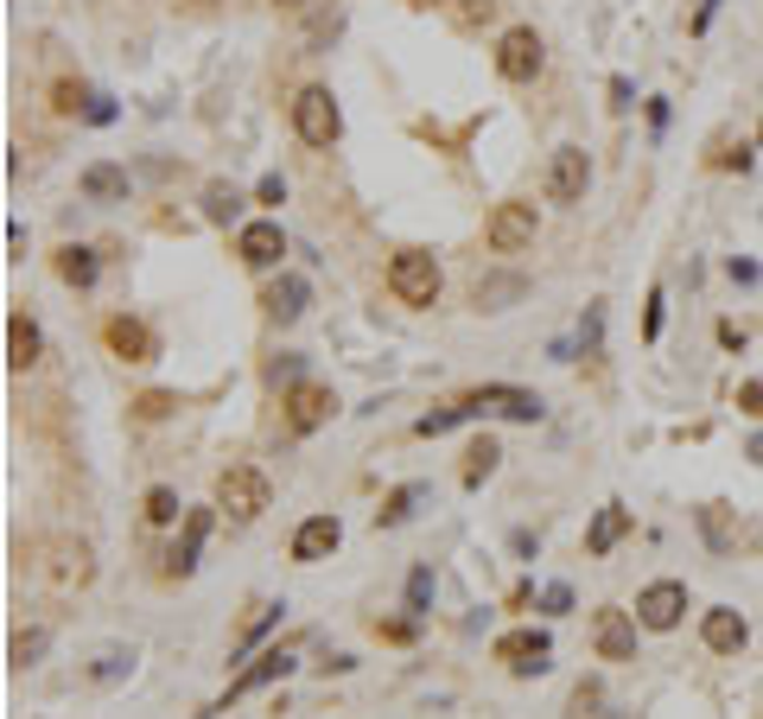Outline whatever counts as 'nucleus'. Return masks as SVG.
Here are the masks:
<instances>
[{"label": "nucleus", "mask_w": 763, "mask_h": 719, "mask_svg": "<svg viewBox=\"0 0 763 719\" xmlns=\"http://www.w3.org/2000/svg\"><path fill=\"white\" fill-rule=\"evenodd\" d=\"M414 631H420V617H395V624H382V637L388 643H414Z\"/></svg>", "instance_id": "obj_41"}, {"label": "nucleus", "mask_w": 763, "mask_h": 719, "mask_svg": "<svg viewBox=\"0 0 763 719\" xmlns=\"http://www.w3.org/2000/svg\"><path fill=\"white\" fill-rule=\"evenodd\" d=\"M700 535H707L712 554H732V522H725V503H707V510H700Z\"/></svg>", "instance_id": "obj_29"}, {"label": "nucleus", "mask_w": 763, "mask_h": 719, "mask_svg": "<svg viewBox=\"0 0 763 719\" xmlns=\"http://www.w3.org/2000/svg\"><path fill=\"white\" fill-rule=\"evenodd\" d=\"M547 656H554V637H547V631H509V637H497V663H503L509 675H541Z\"/></svg>", "instance_id": "obj_12"}, {"label": "nucleus", "mask_w": 763, "mask_h": 719, "mask_svg": "<svg viewBox=\"0 0 763 719\" xmlns=\"http://www.w3.org/2000/svg\"><path fill=\"white\" fill-rule=\"evenodd\" d=\"M203 217H210V223H236V217H242V191L229 179H210L203 185Z\"/></svg>", "instance_id": "obj_25"}, {"label": "nucleus", "mask_w": 763, "mask_h": 719, "mask_svg": "<svg viewBox=\"0 0 763 719\" xmlns=\"http://www.w3.org/2000/svg\"><path fill=\"white\" fill-rule=\"evenodd\" d=\"M681 612H687V586L681 580H656V586L636 592V624H642V631H675Z\"/></svg>", "instance_id": "obj_9"}, {"label": "nucleus", "mask_w": 763, "mask_h": 719, "mask_svg": "<svg viewBox=\"0 0 763 719\" xmlns=\"http://www.w3.org/2000/svg\"><path fill=\"white\" fill-rule=\"evenodd\" d=\"M585 185H592V159H585V147H560V154L547 159V205H579Z\"/></svg>", "instance_id": "obj_10"}, {"label": "nucleus", "mask_w": 763, "mask_h": 719, "mask_svg": "<svg viewBox=\"0 0 763 719\" xmlns=\"http://www.w3.org/2000/svg\"><path fill=\"white\" fill-rule=\"evenodd\" d=\"M744 459H757V465H763V434H751V446H744Z\"/></svg>", "instance_id": "obj_44"}, {"label": "nucleus", "mask_w": 763, "mask_h": 719, "mask_svg": "<svg viewBox=\"0 0 763 719\" xmlns=\"http://www.w3.org/2000/svg\"><path fill=\"white\" fill-rule=\"evenodd\" d=\"M280 612H286V605H254V617H249V631H242V637H236V656H249L254 643L268 637V631H274L280 624Z\"/></svg>", "instance_id": "obj_31"}, {"label": "nucleus", "mask_w": 763, "mask_h": 719, "mask_svg": "<svg viewBox=\"0 0 763 719\" xmlns=\"http://www.w3.org/2000/svg\"><path fill=\"white\" fill-rule=\"evenodd\" d=\"M624 535H630V510H624V503H605V510L592 515V529H585V554H592V561H605Z\"/></svg>", "instance_id": "obj_21"}, {"label": "nucleus", "mask_w": 763, "mask_h": 719, "mask_svg": "<svg viewBox=\"0 0 763 719\" xmlns=\"http://www.w3.org/2000/svg\"><path fill=\"white\" fill-rule=\"evenodd\" d=\"M642 337H649V344L661 337V286H649V306H642Z\"/></svg>", "instance_id": "obj_36"}, {"label": "nucleus", "mask_w": 763, "mask_h": 719, "mask_svg": "<svg viewBox=\"0 0 763 719\" xmlns=\"http://www.w3.org/2000/svg\"><path fill=\"white\" fill-rule=\"evenodd\" d=\"M305 300H312V286H305V274H280L268 293H261V312L274 319V325H293L305 312Z\"/></svg>", "instance_id": "obj_19"}, {"label": "nucleus", "mask_w": 763, "mask_h": 719, "mask_svg": "<svg viewBox=\"0 0 763 719\" xmlns=\"http://www.w3.org/2000/svg\"><path fill=\"white\" fill-rule=\"evenodd\" d=\"M337 541H344V522L337 515H305L300 529H293V561H331L337 554Z\"/></svg>", "instance_id": "obj_14"}, {"label": "nucleus", "mask_w": 763, "mask_h": 719, "mask_svg": "<svg viewBox=\"0 0 763 719\" xmlns=\"http://www.w3.org/2000/svg\"><path fill=\"white\" fill-rule=\"evenodd\" d=\"M592 649H598V663H636V617L617 612V605H598L592 612Z\"/></svg>", "instance_id": "obj_8"}, {"label": "nucleus", "mask_w": 763, "mask_h": 719, "mask_svg": "<svg viewBox=\"0 0 763 719\" xmlns=\"http://www.w3.org/2000/svg\"><path fill=\"white\" fill-rule=\"evenodd\" d=\"M134 414H140V420H166V414H173V395H140Z\"/></svg>", "instance_id": "obj_37"}, {"label": "nucleus", "mask_w": 763, "mask_h": 719, "mask_svg": "<svg viewBox=\"0 0 763 719\" xmlns=\"http://www.w3.org/2000/svg\"><path fill=\"white\" fill-rule=\"evenodd\" d=\"M293 134H300L305 147H331V140L344 134V115H337V103H331V90L305 83L300 96H293Z\"/></svg>", "instance_id": "obj_4"}, {"label": "nucleus", "mask_w": 763, "mask_h": 719, "mask_svg": "<svg viewBox=\"0 0 763 719\" xmlns=\"http://www.w3.org/2000/svg\"><path fill=\"white\" fill-rule=\"evenodd\" d=\"M83 122H90V128H108V122H115V103H108V96H90Z\"/></svg>", "instance_id": "obj_38"}, {"label": "nucleus", "mask_w": 763, "mask_h": 719, "mask_svg": "<svg viewBox=\"0 0 763 719\" xmlns=\"http://www.w3.org/2000/svg\"><path fill=\"white\" fill-rule=\"evenodd\" d=\"M102 344H108V357H122V363H153V357H159V337H153V325L127 319V312H115V319L102 325Z\"/></svg>", "instance_id": "obj_11"}, {"label": "nucleus", "mask_w": 763, "mask_h": 719, "mask_svg": "<svg viewBox=\"0 0 763 719\" xmlns=\"http://www.w3.org/2000/svg\"><path fill=\"white\" fill-rule=\"evenodd\" d=\"M140 510H147V522H153V529H173V522H178V510H185V503H178V490H173V484H153V490H147V503H140Z\"/></svg>", "instance_id": "obj_28"}, {"label": "nucleus", "mask_w": 763, "mask_h": 719, "mask_svg": "<svg viewBox=\"0 0 763 719\" xmlns=\"http://www.w3.org/2000/svg\"><path fill=\"white\" fill-rule=\"evenodd\" d=\"M407 7H420V13H427V7H446V0H407Z\"/></svg>", "instance_id": "obj_45"}, {"label": "nucleus", "mask_w": 763, "mask_h": 719, "mask_svg": "<svg viewBox=\"0 0 763 719\" xmlns=\"http://www.w3.org/2000/svg\"><path fill=\"white\" fill-rule=\"evenodd\" d=\"M254 198H261V205H286V179H280V173H268V179L254 185Z\"/></svg>", "instance_id": "obj_39"}, {"label": "nucleus", "mask_w": 763, "mask_h": 719, "mask_svg": "<svg viewBox=\"0 0 763 719\" xmlns=\"http://www.w3.org/2000/svg\"><path fill=\"white\" fill-rule=\"evenodd\" d=\"M700 643H707L712 656H738V649L751 643V624H744L732 605H712V612L700 617Z\"/></svg>", "instance_id": "obj_16"}, {"label": "nucleus", "mask_w": 763, "mask_h": 719, "mask_svg": "<svg viewBox=\"0 0 763 719\" xmlns=\"http://www.w3.org/2000/svg\"><path fill=\"white\" fill-rule=\"evenodd\" d=\"M286 675H293V649H261V656H254V663L229 681L223 707H229V700H242V694H254V688H268V681H286ZM223 707H217V713H223Z\"/></svg>", "instance_id": "obj_15"}, {"label": "nucleus", "mask_w": 763, "mask_h": 719, "mask_svg": "<svg viewBox=\"0 0 763 719\" xmlns=\"http://www.w3.org/2000/svg\"><path fill=\"white\" fill-rule=\"evenodd\" d=\"M497 20V0H464L458 7V32H478V27H490Z\"/></svg>", "instance_id": "obj_35"}, {"label": "nucleus", "mask_w": 763, "mask_h": 719, "mask_svg": "<svg viewBox=\"0 0 763 719\" xmlns=\"http://www.w3.org/2000/svg\"><path fill=\"white\" fill-rule=\"evenodd\" d=\"M45 357V332H39V319L32 312H7V369H32V363Z\"/></svg>", "instance_id": "obj_17"}, {"label": "nucleus", "mask_w": 763, "mask_h": 719, "mask_svg": "<svg viewBox=\"0 0 763 719\" xmlns=\"http://www.w3.org/2000/svg\"><path fill=\"white\" fill-rule=\"evenodd\" d=\"M203 535H210V510H185V535H178V548L166 554V580H185V573L198 566Z\"/></svg>", "instance_id": "obj_20"}, {"label": "nucleus", "mask_w": 763, "mask_h": 719, "mask_svg": "<svg viewBox=\"0 0 763 719\" xmlns=\"http://www.w3.org/2000/svg\"><path fill=\"white\" fill-rule=\"evenodd\" d=\"M522 293H529L522 274H490V281L471 286V306H478V312H503L509 300H522Z\"/></svg>", "instance_id": "obj_24"}, {"label": "nucleus", "mask_w": 763, "mask_h": 719, "mask_svg": "<svg viewBox=\"0 0 763 719\" xmlns=\"http://www.w3.org/2000/svg\"><path fill=\"white\" fill-rule=\"evenodd\" d=\"M605 719H624V713H605Z\"/></svg>", "instance_id": "obj_47"}, {"label": "nucleus", "mask_w": 763, "mask_h": 719, "mask_svg": "<svg viewBox=\"0 0 763 719\" xmlns=\"http://www.w3.org/2000/svg\"><path fill=\"white\" fill-rule=\"evenodd\" d=\"M274 503V484H268V471H254V465H229L223 478H217V510L229 522H261Z\"/></svg>", "instance_id": "obj_2"}, {"label": "nucleus", "mask_w": 763, "mask_h": 719, "mask_svg": "<svg viewBox=\"0 0 763 719\" xmlns=\"http://www.w3.org/2000/svg\"><path fill=\"white\" fill-rule=\"evenodd\" d=\"M497 459H503V452H497V439H478V446H471V452H464V484L478 490L483 478H490V471H497Z\"/></svg>", "instance_id": "obj_30"}, {"label": "nucleus", "mask_w": 763, "mask_h": 719, "mask_svg": "<svg viewBox=\"0 0 763 719\" xmlns=\"http://www.w3.org/2000/svg\"><path fill=\"white\" fill-rule=\"evenodd\" d=\"M738 408L763 420V383H738Z\"/></svg>", "instance_id": "obj_40"}, {"label": "nucleus", "mask_w": 763, "mask_h": 719, "mask_svg": "<svg viewBox=\"0 0 763 719\" xmlns=\"http://www.w3.org/2000/svg\"><path fill=\"white\" fill-rule=\"evenodd\" d=\"M236 256H242V268H274V261L286 256V236H280L274 217H254V223H242V236H236Z\"/></svg>", "instance_id": "obj_13"}, {"label": "nucleus", "mask_w": 763, "mask_h": 719, "mask_svg": "<svg viewBox=\"0 0 763 719\" xmlns=\"http://www.w3.org/2000/svg\"><path fill=\"white\" fill-rule=\"evenodd\" d=\"M534 230H541L534 205L509 198V205L490 210V223H483V242H490V256H522V249H534Z\"/></svg>", "instance_id": "obj_5"}, {"label": "nucleus", "mask_w": 763, "mask_h": 719, "mask_svg": "<svg viewBox=\"0 0 763 719\" xmlns=\"http://www.w3.org/2000/svg\"><path fill=\"white\" fill-rule=\"evenodd\" d=\"M712 13H719V0H700V13H693V32H707V27H712Z\"/></svg>", "instance_id": "obj_43"}, {"label": "nucleus", "mask_w": 763, "mask_h": 719, "mask_svg": "<svg viewBox=\"0 0 763 719\" xmlns=\"http://www.w3.org/2000/svg\"><path fill=\"white\" fill-rule=\"evenodd\" d=\"M45 649H51V631H45V624H25V631H13V643H7V663H13V668H32Z\"/></svg>", "instance_id": "obj_26"}, {"label": "nucleus", "mask_w": 763, "mask_h": 719, "mask_svg": "<svg viewBox=\"0 0 763 719\" xmlns=\"http://www.w3.org/2000/svg\"><path fill=\"white\" fill-rule=\"evenodd\" d=\"M420 497H427V484H401V490H395V497H388V503L376 510V529H401L407 515H414V503H420Z\"/></svg>", "instance_id": "obj_27"}, {"label": "nucleus", "mask_w": 763, "mask_h": 719, "mask_svg": "<svg viewBox=\"0 0 763 719\" xmlns=\"http://www.w3.org/2000/svg\"><path fill=\"white\" fill-rule=\"evenodd\" d=\"M280 408H286V434H300V439H305V434H318L331 414H337V395H331L325 383H293Z\"/></svg>", "instance_id": "obj_7"}, {"label": "nucleus", "mask_w": 763, "mask_h": 719, "mask_svg": "<svg viewBox=\"0 0 763 719\" xmlns=\"http://www.w3.org/2000/svg\"><path fill=\"white\" fill-rule=\"evenodd\" d=\"M541 32L534 27H509L503 39H497V77L503 83H534L541 77Z\"/></svg>", "instance_id": "obj_6"}, {"label": "nucleus", "mask_w": 763, "mask_h": 719, "mask_svg": "<svg viewBox=\"0 0 763 719\" xmlns=\"http://www.w3.org/2000/svg\"><path fill=\"white\" fill-rule=\"evenodd\" d=\"M432 605V566H414L407 573V617H427Z\"/></svg>", "instance_id": "obj_32"}, {"label": "nucleus", "mask_w": 763, "mask_h": 719, "mask_svg": "<svg viewBox=\"0 0 763 719\" xmlns=\"http://www.w3.org/2000/svg\"><path fill=\"white\" fill-rule=\"evenodd\" d=\"M58 274H64L76 293H90V286H96V274H102L96 249H83V242H64V249H58Z\"/></svg>", "instance_id": "obj_23"}, {"label": "nucleus", "mask_w": 763, "mask_h": 719, "mask_svg": "<svg viewBox=\"0 0 763 719\" xmlns=\"http://www.w3.org/2000/svg\"><path fill=\"white\" fill-rule=\"evenodd\" d=\"M90 573H96V561H90V548H83V541H51V586H58V592L90 586Z\"/></svg>", "instance_id": "obj_18"}, {"label": "nucleus", "mask_w": 763, "mask_h": 719, "mask_svg": "<svg viewBox=\"0 0 763 719\" xmlns=\"http://www.w3.org/2000/svg\"><path fill=\"white\" fill-rule=\"evenodd\" d=\"M51 108H58V115H83V108H90V90H83V83H58V90H51Z\"/></svg>", "instance_id": "obj_34"}, {"label": "nucleus", "mask_w": 763, "mask_h": 719, "mask_svg": "<svg viewBox=\"0 0 763 719\" xmlns=\"http://www.w3.org/2000/svg\"><path fill=\"white\" fill-rule=\"evenodd\" d=\"M388 293H395L401 306L427 312L432 300H439V261H432L427 249H401V256L388 261Z\"/></svg>", "instance_id": "obj_3"}, {"label": "nucleus", "mask_w": 763, "mask_h": 719, "mask_svg": "<svg viewBox=\"0 0 763 719\" xmlns=\"http://www.w3.org/2000/svg\"><path fill=\"white\" fill-rule=\"evenodd\" d=\"M83 198H90V205H122L127 198V173L122 166H108V159L83 166Z\"/></svg>", "instance_id": "obj_22"}, {"label": "nucleus", "mask_w": 763, "mask_h": 719, "mask_svg": "<svg viewBox=\"0 0 763 719\" xmlns=\"http://www.w3.org/2000/svg\"><path fill=\"white\" fill-rule=\"evenodd\" d=\"M127 668H134V649H102L96 668H90V681H122Z\"/></svg>", "instance_id": "obj_33"}, {"label": "nucleus", "mask_w": 763, "mask_h": 719, "mask_svg": "<svg viewBox=\"0 0 763 719\" xmlns=\"http://www.w3.org/2000/svg\"><path fill=\"white\" fill-rule=\"evenodd\" d=\"M566 605H573V592H566V586H547V592H541V612H547V617H560Z\"/></svg>", "instance_id": "obj_42"}, {"label": "nucleus", "mask_w": 763, "mask_h": 719, "mask_svg": "<svg viewBox=\"0 0 763 719\" xmlns=\"http://www.w3.org/2000/svg\"><path fill=\"white\" fill-rule=\"evenodd\" d=\"M274 7H305V0H274Z\"/></svg>", "instance_id": "obj_46"}, {"label": "nucleus", "mask_w": 763, "mask_h": 719, "mask_svg": "<svg viewBox=\"0 0 763 719\" xmlns=\"http://www.w3.org/2000/svg\"><path fill=\"white\" fill-rule=\"evenodd\" d=\"M478 414H503V420H541V395L534 388H515V383H490L478 388V395H464V402H452V408H432L414 420V434L420 439H439V434H452V427H464V420H478Z\"/></svg>", "instance_id": "obj_1"}]
</instances>
